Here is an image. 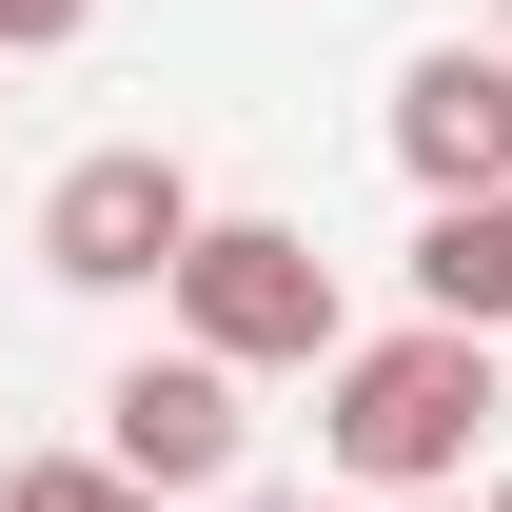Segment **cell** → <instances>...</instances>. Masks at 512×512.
Masks as SVG:
<instances>
[{"mask_svg":"<svg viewBox=\"0 0 512 512\" xmlns=\"http://www.w3.org/2000/svg\"><path fill=\"white\" fill-rule=\"evenodd\" d=\"M493 335L473 316H394V335H335L316 355V453H335V493H473V453H493Z\"/></svg>","mask_w":512,"mask_h":512,"instance_id":"6da1fadb","label":"cell"},{"mask_svg":"<svg viewBox=\"0 0 512 512\" xmlns=\"http://www.w3.org/2000/svg\"><path fill=\"white\" fill-rule=\"evenodd\" d=\"M158 316H178L217 375H316L335 335H355V316H335V256L296 237V217H197L178 276H158Z\"/></svg>","mask_w":512,"mask_h":512,"instance_id":"7a4b0ae2","label":"cell"},{"mask_svg":"<svg viewBox=\"0 0 512 512\" xmlns=\"http://www.w3.org/2000/svg\"><path fill=\"white\" fill-rule=\"evenodd\" d=\"M197 217H217V197H197L158 138H99V158L40 178V276H60V296H158Z\"/></svg>","mask_w":512,"mask_h":512,"instance_id":"3957f363","label":"cell"},{"mask_svg":"<svg viewBox=\"0 0 512 512\" xmlns=\"http://www.w3.org/2000/svg\"><path fill=\"white\" fill-rule=\"evenodd\" d=\"M256 375H217V355H197V335H158V355H119V375H99V453H119V473H158V493H217V473H237L256 453V414H237Z\"/></svg>","mask_w":512,"mask_h":512,"instance_id":"277c9868","label":"cell"},{"mask_svg":"<svg viewBox=\"0 0 512 512\" xmlns=\"http://www.w3.org/2000/svg\"><path fill=\"white\" fill-rule=\"evenodd\" d=\"M394 178L414 197L512 178V40H414V60H394Z\"/></svg>","mask_w":512,"mask_h":512,"instance_id":"5b68a950","label":"cell"},{"mask_svg":"<svg viewBox=\"0 0 512 512\" xmlns=\"http://www.w3.org/2000/svg\"><path fill=\"white\" fill-rule=\"evenodd\" d=\"M414 316H473V335H512V178H473V197H414Z\"/></svg>","mask_w":512,"mask_h":512,"instance_id":"8992f818","label":"cell"},{"mask_svg":"<svg viewBox=\"0 0 512 512\" xmlns=\"http://www.w3.org/2000/svg\"><path fill=\"white\" fill-rule=\"evenodd\" d=\"M0 512H178L158 473H119V453L79 434V453H0Z\"/></svg>","mask_w":512,"mask_h":512,"instance_id":"52a82bcc","label":"cell"},{"mask_svg":"<svg viewBox=\"0 0 512 512\" xmlns=\"http://www.w3.org/2000/svg\"><path fill=\"white\" fill-rule=\"evenodd\" d=\"M79 20H99V0H0V60H60Z\"/></svg>","mask_w":512,"mask_h":512,"instance_id":"ba28073f","label":"cell"},{"mask_svg":"<svg viewBox=\"0 0 512 512\" xmlns=\"http://www.w3.org/2000/svg\"><path fill=\"white\" fill-rule=\"evenodd\" d=\"M473 512H512V473H473Z\"/></svg>","mask_w":512,"mask_h":512,"instance_id":"9c48e42d","label":"cell"},{"mask_svg":"<svg viewBox=\"0 0 512 512\" xmlns=\"http://www.w3.org/2000/svg\"><path fill=\"white\" fill-rule=\"evenodd\" d=\"M296 512H375V493H296Z\"/></svg>","mask_w":512,"mask_h":512,"instance_id":"30bf717a","label":"cell"},{"mask_svg":"<svg viewBox=\"0 0 512 512\" xmlns=\"http://www.w3.org/2000/svg\"><path fill=\"white\" fill-rule=\"evenodd\" d=\"M394 512H473V493H394Z\"/></svg>","mask_w":512,"mask_h":512,"instance_id":"8fae6325","label":"cell"},{"mask_svg":"<svg viewBox=\"0 0 512 512\" xmlns=\"http://www.w3.org/2000/svg\"><path fill=\"white\" fill-rule=\"evenodd\" d=\"M493 40H512V0H493Z\"/></svg>","mask_w":512,"mask_h":512,"instance_id":"7c38bea8","label":"cell"}]
</instances>
